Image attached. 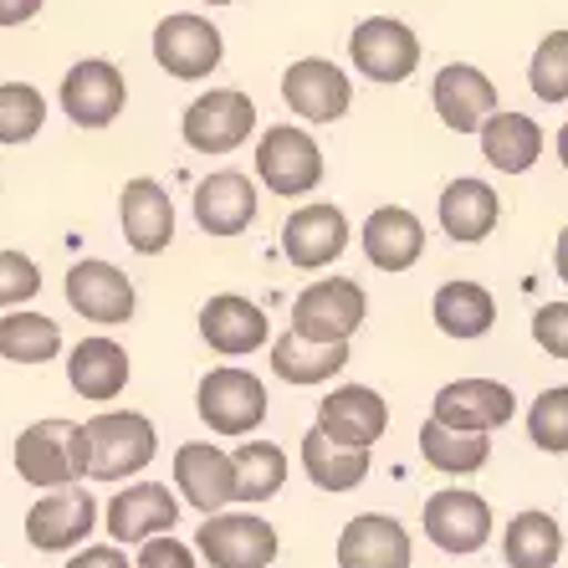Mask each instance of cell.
Here are the masks:
<instances>
[{"label": "cell", "mask_w": 568, "mask_h": 568, "mask_svg": "<svg viewBox=\"0 0 568 568\" xmlns=\"http://www.w3.org/2000/svg\"><path fill=\"white\" fill-rule=\"evenodd\" d=\"M430 103L450 133H476L497 113V82L471 62H446L430 82Z\"/></svg>", "instance_id": "obj_19"}, {"label": "cell", "mask_w": 568, "mask_h": 568, "mask_svg": "<svg viewBox=\"0 0 568 568\" xmlns=\"http://www.w3.org/2000/svg\"><path fill=\"white\" fill-rule=\"evenodd\" d=\"M554 272H558V282H568V225L558 231V241H554Z\"/></svg>", "instance_id": "obj_44"}, {"label": "cell", "mask_w": 568, "mask_h": 568, "mask_svg": "<svg viewBox=\"0 0 568 568\" xmlns=\"http://www.w3.org/2000/svg\"><path fill=\"white\" fill-rule=\"evenodd\" d=\"M93 528H98V503L88 487H57L47 497H37L27 513V542L41 548V554L82 548Z\"/></svg>", "instance_id": "obj_15"}, {"label": "cell", "mask_w": 568, "mask_h": 568, "mask_svg": "<svg viewBox=\"0 0 568 568\" xmlns=\"http://www.w3.org/2000/svg\"><path fill=\"white\" fill-rule=\"evenodd\" d=\"M256 185L246 170H211L195 185V225L215 241H231L241 231H252L256 221Z\"/></svg>", "instance_id": "obj_18"}, {"label": "cell", "mask_w": 568, "mask_h": 568, "mask_svg": "<svg viewBox=\"0 0 568 568\" xmlns=\"http://www.w3.org/2000/svg\"><path fill=\"white\" fill-rule=\"evenodd\" d=\"M47 0H0V27H27L37 21Z\"/></svg>", "instance_id": "obj_43"}, {"label": "cell", "mask_w": 568, "mask_h": 568, "mask_svg": "<svg viewBox=\"0 0 568 568\" xmlns=\"http://www.w3.org/2000/svg\"><path fill=\"white\" fill-rule=\"evenodd\" d=\"M282 103L307 123H338L354 108V82L328 57H297L282 72Z\"/></svg>", "instance_id": "obj_12"}, {"label": "cell", "mask_w": 568, "mask_h": 568, "mask_svg": "<svg viewBox=\"0 0 568 568\" xmlns=\"http://www.w3.org/2000/svg\"><path fill=\"white\" fill-rule=\"evenodd\" d=\"M420 528L440 554H476L491 538V507H487V497H476L466 487H446L425 503Z\"/></svg>", "instance_id": "obj_17"}, {"label": "cell", "mask_w": 568, "mask_h": 568, "mask_svg": "<svg viewBox=\"0 0 568 568\" xmlns=\"http://www.w3.org/2000/svg\"><path fill=\"white\" fill-rule=\"evenodd\" d=\"M16 476L27 487L57 491V487H78V425L72 420H37L16 436Z\"/></svg>", "instance_id": "obj_9"}, {"label": "cell", "mask_w": 568, "mask_h": 568, "mask_svg": "<svg viewBox=\"0 0 568 568\" xmlns=\"http://www.w3.org/2000/svg\"><path fill=\"white\" fill-rule=\"evenodd\" d=\"M221 57H225V37L205 16L174 11L154 27V62H159V72H170V78H180V82L211 78L215 67H221Z\"/></svg>", "instance_id": "obj_7"}, {"label": "cell", "mask_w": 568, "mask_h": 568, "mask_svg": "<svg viewBox=\"0 0 568 568\" xmlns=\"http://www.w3.org/2000/svg\"><path fill=\"white\" fill-rule=\"evenodd\" d=\"M348 364V344H313L303 333L272 338V374L287 384H328Z\"/></svg>", "instance_id": "obj_30"}, {"label": "cell", "mask_w": 568, "mask_h": 568, "mask_svg": "<svg viewBox=\"0 0 568 568\" xmlns=\"http://www.w3.org/2000/svg\"><path fill=\"white\" fill-rule=\"evenodd\" d=\"M369 297L354 277H328V282H307L292 303V333H303L313 344H348L364 328Z\"/></svg>", "instance_id": "obj_3"}, {"label": "cell", "mask_w": 568, "mask_h": 568, "mask_svg": "<svg viewBox=\"0 0 568 568\" xmlns=\"http://www.w3.org/2000/svg\"><path fill=\"white\" fill-rule=\"evenodd\" d=\"M108 538L113 542H149L159 532H170L180 523V497H174L164 481H139V487H123L103 513Z\"/></svg>", "instance_id": "obj_23"}, {"label": "cell", "mask_w": 568, "mask_h": 568, "mask_svg": "<svg viewBox=\"0 0 568 568\" xmlns=\"http://www.w3.org/2000/svg\"><path fill=\"white\" fill-rule=\"evenodd\" d=\"M200 6H236V0H200Z\"/></svg>", "instance_id": "obj_46"}, {"label": "cell", "mask_w": 568, "mask_h": 568, "mask_svg": "<svg viewBox=\"0 0 568 568\" xmlns=\"http://www.w3.org/2000/svg\"><path fill=\"white\" fill-rule=\"evenodd\" d=\"M528 88L538 103H568V31H548L528 62Z\"/></svg>", "instance_id": "obj_37"}, {"label": "cell", "mask_w": 568, "mask_h": 568, "mask_svg": "<svg viewBox=\"0 0 568 568\" xmlns=\"http://www.w3.org/2000/svg\"><path fill=\"white\" fill-rule=\"evenodd\" d=\"M129 348L119 338H82L72 354H67V384H72V395H82L88 405H113V399L129 389Z\"/></svg>", "instance_id": "obj_25"}, {"label": "cell", "mask_w": 568, "mask_h": 568, "mask_svg": "<svg viewBox=\"0 0 568 568\" xmlns=\"http://www.w3.org/2000/svg\"><path fill=\"white\" fill-rule=\"evenodd\" d=\"M174 487L195 513H225L236 503V466L221 446H205V440H190V446L174 450Z\"/></svg>", "instance_id": "obj_21"}, {"label": "cell", "mask_w": 568, "mask_h": 568, "mask_svg": "<svg viewBox=\"0 0 568 568\" xmlns=\"http://www.w3.org/2000/svg\"><path fill=\"white\" fill-rule=\"evenodd\" d=\"M476 139H481V159L497 174H528L542 159V129L528 113H491Z\"/></svg>", "instance_id": "obj_28"}, {"label": "cell", "mask_w": 568, "mask_h": 568, "mask_svg": "<svg viewBox=\"0 0 568 568\" xmlns=\"http://www.w3.org/2000/svg\"><path fill=\"white\" fill-rule=\"evenodd\" d=\"M67 307L78 317H88V323L119 328L139 307V292H133V282L113 262L88 256V262H72V272H67Z\"/></svg>", "instance_id": "obj_16"}, {"label": "cell", "mask_w": 568, "mask_h": 568, "mask_svg": "<svg viewBox=\"0 0 568 568\" xmlns=\"http://www.w3.org/2000/svg\"><path fill=\"white\" fill-rule=\"evenodd\" d=\"M57 103L78 129H108L129 103V82L108 57H82V62L67 67Z\"/></svg>", "instance_id": "obj_11"}, {"label": "cell", "mask_w": 568, "mask_h": 568, "mask_svg": "<svg viewBox=\"0 0 568 568\" xmlns=\"http://www.w3.org/2000/svg\"><path fill=\"white\" fill-rule=\"evenodd\" d=\"M256 129V103L252 93H241V88H211V93H200L195 103L185 108V119H180V133H185V144L195 154H236Z\"/></svg>", "instance_id": "obj_4"}, {"label": "cell", "mask_w": 568, "mask_h": 568, "mask_svg": "<svg viewBox=\"0 0 568 568\" xmlns=\"http://www.w3.org/2000/svg\"><path fill=\"white\" fill-rule=\"evenodd\" d=\"M564 554V532L548 513H517L503 532L507 568H554Z\"/></svg>", "instance_id": "obj_34"}, {"label": "cell", "mask_w": 568, "mask_h": 568, "mask_svg": "<svg viewBox=\"0 0 568 568\" xmlns=\"http://www.w3.org/2000/svg\"><path fill=\"white\" fill-rule=\"evenodd\" d=\"M41 292V266L27 252H0V313H16L21 303H31Z\"/></svg>", "instance_id": "obj_39"}, {"label": "cell", "mask_w": 568, "mask_h": 568, "mask_svg": "<svg viewBox=\"0 0 568 568\" xmlns=\"http://www.w3.org/2000/svg\"><path fill=\"white\" fill-rule=\"evenodd\" d=\"M200 338L225 358H246V354L272 344V323H266V313L252 303V297H241V292H215L211 303L200 307Z\"/></svg>", "instance_id": "obj_20"}, {"label": "cell", "mask_w": 568, "mask_h": 568, "mask_svg": "<svg viewBox=\"0 0 568 568\" xmlns=\"http://www.w3.org/2000/svg\"><path fill=\"white\" fill-rule=\"evenodd\" d=\"M67 568H133L119 542H98V548H78L67 558Z\"/></svg>", "instance_id": "obj_42"}, {"label": "cell", "mask_w": 568, "mask_h": 568, "mask_svg": "<svg viewBox=\"0 0 568 568\" xmlns=\"http://www.w3.org/2000/svg\"><path fill=\"white\" fill-rule=\"evenodd\" d=\"M420 456L425 466H436L446 476H471L487 466L491 456V436H471V430H446L440 420L420 425Z\"/></svg>", "instance_id": "obj_33"}, {"label": "cell", "mask_w": 568, "mask_h": 568, "mask_svg": "<svg viewBox=\"0 0 568 568\" xmlns=\"http://www.w3.org/2000/svg\"><path fill=\"white\" fill-rule=\"evenodd\" d=\"M231 466H236V503H266V497H277L282 481H287V450L272 446V440L236 446Z\"/></svg>", "instance_id": "obj_35"}, {"label": "cell", "mask_w": 568, "mask_h": 568, "mask_svg": "<svg viewBox=\"0 0 568 568\" xmlns=\"http://www.w3.org/2000/svg\"><path fill=\"white\" fill-rule=\"evenodd\" d=\"M195 548L211 568H272L277 558V528L256 513H211L195 532Z\"/></svg>", "instance_id": "obj_8"}, {"label": "cell", "mask_w": 568, "mask_h": 568, "mask_svg": "<svg viewBox=\"0 0 568 568\" xmlns=\"http://www.w3.org/2000/svg\"><path fill=\"white\" fill-rule=\"evenodd\" d=\"M528 440L548 456H564L568 450V384L558 389H542L528 405Z\"/></svg>", "instance_id": "obj_38"}, {"label": "cell", "mask_w": 568, "mask_h": 568, "mask_svg": "<svg viewBox=\"0 0 568 568\" xmlns=\"http://www.w3.org/2000/svg\"><path fill=\"white\" fill-rule=\"evenodd\" d=\"M57 354H62L57 317L27 313V307H16V313L0 317V358H6V364H52Z\"/></svg>", "instance_id": "obj_32"}, {"label": "cell", "mask_w": 568, "mask_h": 568, "mask_svg": "<svg viewBox=\"0 0 568 568\" xmlns=\"http://www.w3.org/2000/svg\"><path fill=\"white\" fill-rule=\"evenodd\" d=\"M317 436H328L333 446L369 450L374 440L389 430V405L369 384H338L333 395L317 399Z\"/></svg>", "instance_id": "obj_13"}, {"label": "cell", "mask_w": 568, "mask_h": 568, "mask_svg": "<svg viewBox=\"0 0 568 568\" xmlns=\"http://www.w3.org/2000/svg\"><path fill=\"white\" fill-rule=\"evenodd\" d=\"M348 215L333 205V200H313V205H297V211L282 221V256H287L297 272H323L338 256L348 252Z\"/></svg>", "instance_id": "obj_10"}, {"label": "cell", "mask_w": 568, "mask_h": 568, "mask_svg": "<svg viewBox=\"0 0 568 568\" xmlns=\"http://www.w3.org/2000/svg\"><path fill=\"white\" fill-rule=\"evenodd\" d=\"M159 450V430L139 410H103L78 425V471L82 481H129Z\"/></svg>", "instance_id": "obj_1"}, {"label": "cell", "mask_w": 568, "mask_h": 568, "mask_svg": "<svg viewBox=\"0 0 568 568\" xmlns=\"http://www.w3.org/2000/svg\"><path fill=\"white\" fill-rule=\"evenodd\" d=\"M133 568H195V548L180 542L174 532H159V538L139 542V564Z\"/></svg>", "instance_id": "obj_41"}, {"label": "cell", "mask_w": 568, "mask_h": 568, "mask_svg": "<svg viewBox=\"0 0 568 568\" xmlns=\"http://www.w3.org/2000/svg\"><path fill=\"white\" fill-rule=\"evenodd\" d=\"M430 317H436V328L446 333V338H481V333L497 323V297H491L481 282L456 277L436 292Z\"/></svg>", "instance_id": "obj_29"}, {"label": "cell", "mask_w": 568, "mask_h": 568, "mask_svg": "<svg viewBox=\"0 0 568 568\" xmlns=\"http://www.w3.org/2000/svg\"><path fill=\"white\" fill-rule=\"evenodd\" d=\"M517 415V395L497 379H456L440 384L430 399V420H440L446 430H471V436H491L497 425H507Z\"/></svg>", "instance_id": "obj_14"}, {"label": "cell", "mask_w": 568, "mask_h": 568, "mask_svg": "<svg viewBox=\"0 0 568 568\" xmlns=\"http://www.w3.org/2000/svg\"><path fill=\"white\" fill-rule=\"evenodd\" d=\"M256 180H262L272 195L282 200H303L323 185V149L307 129L297 123H272V129L256 139Z\"/></svg>", "instance_id": "obj_2"}, {"label": "cell", "mask_w": 568, "mask_h": 568, "mask_svg": "<svg viewBox=\"0 0 568 568\" xmlns=\"http://www.w3.org/2000/svg\"><path fill=\"white\" fill-rule=\"evenodd\" d=\"M47 123V98L31 82H0V144H31Z\"/></svg>", "instance_id": "obj_36"}, {"label": "cell", "mask_w": 568, "mask_h": 568, "mask_svg": "<svg viewBox=\"0 0 568 568\" xmlns=\"http://www.w3.org/2000/svg\"><path fill=\"white\" fill-rule=\"evenodd\" d=\"M303 471L317 491H354L369 476V450L354 446H333L328 436L307 430L303 436Z\"/></svg>", "instance_id": "obj_31"}, {"label": "cell", "mask_w": 568, "mask_h": 568, "mask_svg": "<svg viewBox=\"0 0 568 568\" xmlns=\"http://www.w3.org/2000/svg\"><path fill=\"white\" fill-rule=\"evenodd\" d=\"M195 410L215 436H252L256 425L266 420V384L252 369L221 364V369H211L200 379Z\"/></svg>", "instance_id": "obj_5"}, {"label": "cell", "mask_w": 568, "mask_h": 568, "mask_svg": "<svg viewBox=\"0 0 568 568\" xmlns=\"http://www.w3.org/2000/svg\"><path fill=\"white\" fill-rule=\"evenodd\" d=\"M119 225H123V241H129L139 256H159L170 252L174 241V200L170 190L139 174L129 185L119 190Z\"/></svg>", "instance_id": "obj_22"}, {"label": "cell", "mask_w": 568, "mask_h": 568, "mask_svg": "<svg viewBox=\"0 0 568 568\" xmlns=\"http://www.w3.org/2000/svg\"><path fill=\"white\" fill-rule=\"evenodd\" d=\"M410 528L389 513H358L338 532V568H410Z\"/></svg>", "instance_id": "obj_24"}, {"label": "cell", "mask_w": 568, "mask_h": 568, "mask_svg": "<svg viewBox=\"0 0 568 568\" xmlns=\"http://www.w3.org/2000/svg\"><path fill=\"white\" fill-rule=\"evenodd\" d=\"M532 338H538L542 354L568 364V303H542L538 317H532Z\"/></svg>", "instance_id": "obj_40"}, {"label": "cell", "mask_w": 568, "mask_h": 568, "mask_svg": "<svg viewBox=\"0 0 568 568\" xmlns=\"http://www.w3.org/2000/svg\"><path fill=\"white\" fill-rule=\"evenodd\" d=\"M558 159H564V170H568V123L558 129Z\"/></svg>", "instance_id": "obj_45"}, {"label": "cell", "mask_w": 568, "mask_h": 568, "mask_svg": "<svg viewBox=\"0 0 568 568\" xmlns=\"http://www.w3.org/2000/svg\"><path fill=\"white\" fill-rule=\"evenodd\" d=\"M348 62H354L358 78L389 88V82L415 78V67H420V37H415V27H405L399 16H369V21H358L354 37H348Z\"/></svg>", "instance_id": "obj_6"}, {"label": "cell", "mask_w": 568, "mask_h": 568, "mask_svg": "<svg viewBox=\"0 0 568 568\" xmlns=\"http://www.w3.org/2000/svg\"><path fill=\"white\" fill-rule=\"evenodd\" d=\"M436 215H440V231H446L456 246H476V241H487L491 231H497L503 200H497V190H491L487 180L466 174V180H450V185L440 190Z\"/></svg>", "instance_id": "obj_26"}, {"label": "cell", "mask_w": 568, "mask_h": 568, "mask_svg": "<svg viewBox=\"0 0 568 568\" xmlns=\"http://www.w3.org/2000/svg\"><path fill=\"white\" fill-rule=\"evenodd\" d=\"M364 256H369V266H379V272H410L415 262L425 256V225L415 211H405V205H379V211L364 221Z\"/></svg>", "instance_id": "obj_27"}]
</instances>
